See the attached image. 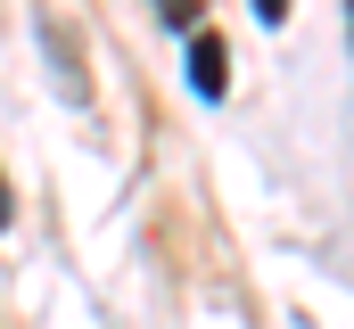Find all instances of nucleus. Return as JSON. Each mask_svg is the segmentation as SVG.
Masks as SVG:
<instances>
[{"label": "nucleus", "instance_id": "f257e3e1", "mask_svg": "<svg viewBox=\"0 0 354 329\" xmlns=\"http://www.w3.org/2000/svg\"><path fill=\"white\" fill-rule=\"evenodd\" d=\"M189 91H198V99H223V91H231V50H223V33H206V25L189 33Z\"/></svg>", "mask_w": 354, "mask_h": 329}, {"label": "nucleus", "instance_id": "20e7f679", "mask_svg": "<svg viewBox=\"0 0 354 329\" xmlns=\"http://www.w3.org/2000/svg\"><path fill=\"white\" fill-rule=\"evenodd\" d=\"M8 214H17V198H8V173H0V231H8Z\"/></svg>", "mask_w": 354, "mask_h": 329}, {"label": "nucleus", "instance_id": "f03ea898", "mask_svg": "<svg viewBox=\"0 0 354 329\" xmlns=\"http://www.w3.org/2000/svg\"><path fill=\"white\" fill-rule=\"evenodd\" d=\"M157 17H165V33H198V0H157Z\"/></svg>", "mask_w": 354, "mask_h": 329}, {"label": "nucleus", "instance_id": "39448f33", "mask_svg": "<svg viewBox=\"0 0 354 329\" xmlns=\"http://www.w3.org/2000/svg\"><path fill=\"white\" fill-rule=\"evenodd\" d=\"M346 41H354V0H346Z\"/></svg>", "mask_w": 354, "mask_h": 329}, {"label": "nucleus", "instance_id": "7ed1b4c3", "mask_svg": "<svg viewBox=\"0 0 354 329\" xmlns=\"http://www.w3.org/2000/svg\"><path fill=\"white\" fill-rule=\"evenodd\" d=\"M256 17H264V25H280V17H288V0H256Z\"/></svg>", "mask_w": 354, "mask_h": 329}]
</instances>
